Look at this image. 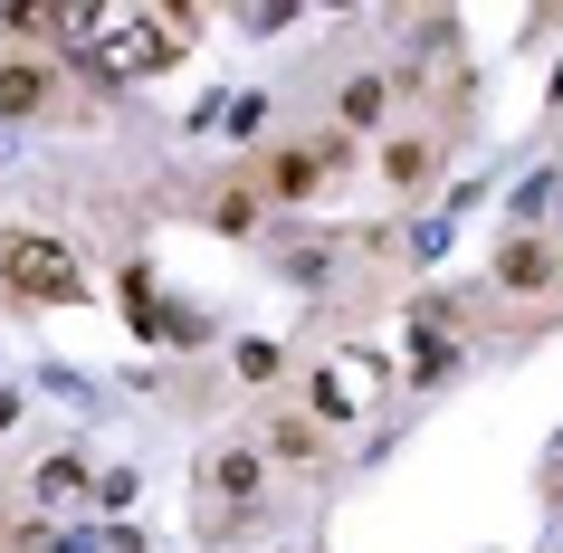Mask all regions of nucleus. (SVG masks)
<instances>
[{
  "label": "nucleus",
  "instance_id": "obj_1",
  "mask_svg": "<svg viewBox=\"0 0 563 553\" xmlns=\"http://www.w3.org/2000/svg\"><path fill=\"white\" fill-rule=\"evenodd\" d=\"M0 287L30 296V306H67L77 296V258H67L58 239H38V230H10L0 239Z\"/></svg>",
  "mask_w": 563,
  "mask_h": 553
},
{
  "label": "nucleus",
  "instance_id": "obj_2",
  "mask_svg": "<svg viewBox=\"0 0 563 553\" xmlns=\"http://www.w3.org/2000/svg\"><path fill=\"white\" fill-rule=\"evenodd\" d=\"M497 287L544 296V287H554V248H544V239H506V248H497Z\"/></svg>",
  "mask_w": 563,
  "mask_h": 553
},
{
  "label": "nucleus",
  "instance_id": "obj_3",
  "mask_svg": "<svg viewBox=\"0 0 563 553\" xmlns=\"http://www.w3.org/2000/svg\"><path fill=\"white\" fill-rule=\"evenodd\" d=\"M48 77H58L48 58H10L0 67V115H38L48 106Z\"/></svg>",
  "mask_w": 563,
  "mask_h": 553
},
{
  "label": "nucleus",
  "instance_id": "obj_4",
  "mask_svg": "<svg viewBox=\"0 0 563 553\" xmlns=\"http://www.w3.org/2000/svg\"><path fill=\"white\" fill-rule=\"evenodd\" d=\"M210 487L230 496V516H249V496H258V458H249V449H220V458H210Z\"/></svg>",
  "mask_w": 563,
  "mask_h": 553
},
{
  "label": "nucleus",
  "instance_id": "obj_5",
  "mask_svg": "<svg viewBox=\"0 0 563 553\" xmlns=\"http://www.w3.org/2000/svg\"><path fill=\"white\" fill-rule=\"evenodd\" d=\"M430 163H440V153H430V134H401V144L383 153V173H391V191H420V181H430Z\"/></svg>",
  "mask_w": 563,
  "mask_h": 553
},
{
  "label": "nucleus",
  "instance_id": "obj_6",
  "mask_svg": "<svg viewBox=\"0 0 563 553\" xmlns=\"http://www.w3.org/2000/svg\"><path fill=\"white\" fill-rule=\"evenodd\" d=\"M449 373H459L449 334H440V324H420V344H411V381H449Z\"/></svg>",
  "mask_w": 563,
  "mask_h": 553
},
{
  "label": "nucleus",
  "instance_id": "obj_7",
  "mask_svg": "<svg viewBox=\"0 0 563 553\" xmlns=\"http://www.w3.org/2000/svg\"><path fill=\"white\" fill-rule=\"evenodd\" d=\"M267 449H277V458H325V439H316V420H297V410H277V430H267Z\"/></svg>",
  "mask_w": 563,
  "mask_h": 553
},
{
  "label": "nucleus",
  "instance_id": "obj_8",
  "mask_svg": "<svg viewBox=\"0 0 563 553\" xmlns=\"http://www.w3.org/2000/svg\"><path fill=\"white\" fill-rule=\"evenodd\" d=\"M383 77H354V87H344V96H334V106H344V124H373V115H383Z\"/></svg>",
  "mask_w": 563,
  "mask_h": 553
},
{
  "label": "nucleus",
  "instance_id": "obj_9",
  "mask_svg": "<svg viewBox=\"0 0 563 553\" xmlns=\"http://www.w3.org/2000/svg\"><path fill=\"white\" fill-rule=\"evenodd\" d=\"M267 181H277L287 201H297V191H316V153H277V163H267Z\"/></svg>",
  "mask_w": 563,
  "mask_h": 553
},
{
  "label": "nucleus",
  "instance_id": "obj_10",
  "mask_svg": "<svg viewBox=\"0 0 563 553\" xmlns=\"http://www.w3.org/2000/svg\"><path fill=\"white\" fill-rule=\"evenodd\" d=\"M77 487H87V458H67V449H58V458L38 467V496H77Z\"/></svg>",
  "mask_w": 563,
  "mask_h": 553
},
{
  "label": "nucleus",
  "instance_id": "obj_11",
  "mask_svg": "<svg viewBox=\"0 0 563 553\" xmlns=\"http://www.w3.org/2000/svg\"><path fill=\"white\" fill-rule=\"evenodd\" d=\"M220 230L249 239V230H258V201H249V191H220Z\"/></svg>",
  "mask_w": 563,
  "mask_h": 553
},
{
  "label": "nucleus",
  "instance_id": "obj_12",
  "mask_svg": "<svg viewBox=\"0 0 563 553\" xmlns=\"http://www.w3.org/2000/svg\"><path fill=\"white\" fill-rule=\"evenodd\" d=\"M239 381H277V344H239Z\"/></svg>",
  "mask_w": 563,
  "mask_h": 553
}]
</instances>
